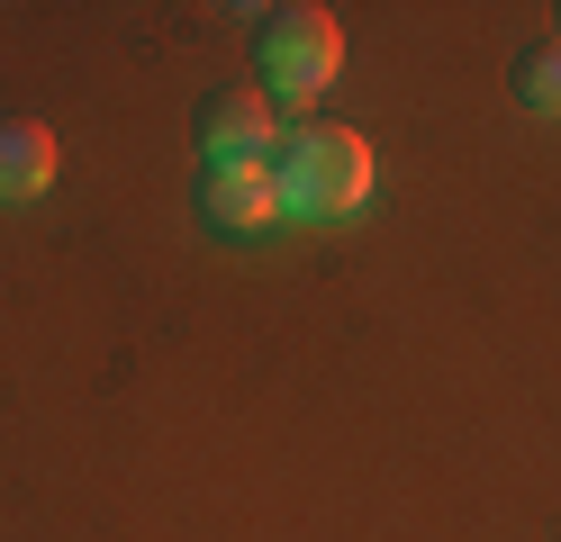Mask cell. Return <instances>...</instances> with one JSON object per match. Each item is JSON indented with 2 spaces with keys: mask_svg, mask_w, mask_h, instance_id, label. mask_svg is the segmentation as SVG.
Segmentation results:
<instances>
[{
  "mask_svg": "<svg viewBox=\"0 0 561 542\" xmlns=\"http://www.w3.org/2000/svg\"><path fill=\"white\" fill-rule=\"evenodd\" d=\"M272 199L280 217H299V227H335V217H363L371 199V145L354 127H335V118H299V127H280L272 145Z\"/></svg>",
  "mask_w": 561,
  "mask_h": 542,
  "instance_id": "obj_1",
  "label": "cell"
},
{
  "mask_svg": "<svg viewBox=\"0 0 561 542\" xmlns=\"http://www.w3.org/2000/svg\"><path fill=\"white\" fill-rule=\"evenodd\" d=\"M344 64V27L318 0H290V10H254V91L280 108H308Z\"/></svg>",
  "mask_w": 561,
  "mask_h": 542,
  "instance_id": "obj_2",
  "label": "cell"
},
{
  "mask_svg": "<svg viewBox=\"0 0 561 542\" xmlns=\"http://www.w3.org/2000/svg\"><path fill=\"white\" fill-rule=\"evenodd\" d=\"M191 145H199V163H272L280 118H272L263 91H199V108H191Z\"/></svg>",
  "mask_w": 561,
  "mask_h": 542,
  "instance_id": "obj_3",
  "label": "cell"
},
{
  "mask_svg": "<svg viewBox=\"0 0 561 542\" xmlns=\"http://www.w3.org/2000/svg\"><path fill=\"white\" fill-rule=\"evenodd\" d=\"M191 208L208 217V235H263L280 199H272V172L263 163H199L191 181Z\"/></svg>",
  "mask_w": 561,
  "mask_h": 542,
  "instance_id": "obj_4",
  "label": "cell"
},
{
  "mask_svg": "<svg viewBox=\"0 0 561 542\" xmlns=\"http://www.w3.org/2000/svg\"><path fill=\"white\" fill-rule=\"evenodd\" d=\"M55 127L46 118H0V208H19V199H46V181H55Z\"/></svg>",
  "mask_w": 561,
  "mask_h": 542,
  "instance_id": "obj_5",
  "label": "cell"
},
{
  "mask_svg": "<svg viewBox=\"0 0 561 542\" xmlns=\"http://www.w3.org/2000/svg\"><path fill=\"white\" fill-rule=\"evenodd\" d=\"M507 91H516V108H535V118H561V46H552V36H543V46H516Z\"/></svg>",
  "mask_w": 561,
  "mask_h": 542,
  "instance_id": "obj_6",
  "label": "cell"
},
{
  "mask_svg": "<svg viewBox=\"0 0 561 542\" xmlns=\"http://www.w3.org/2000/svg\"><path fill=\"white\" fill-rule=\"evenodd\" d=\"M552 46H561V27H552Z\"/></svg>",
  "mask_w": 561,
  "mask_h": 542,
  "instance_id": "obj_7",
  "label": "cell"
}]
</instances>
